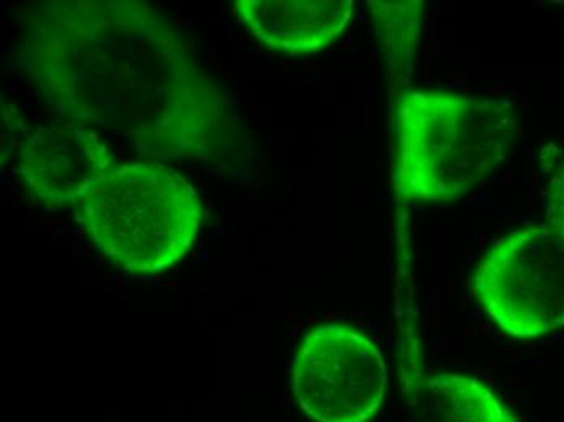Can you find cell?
<instances>
[{"label":"cell","instance_id":"obj_3","mask_svg":"<svg viewBox=\"0 0 564 422\" xmlns=\"http://www.w3.org/2000/svg\"><path fill=\"white\" fill-rule=\"evenodd\" d=\"M202 213L194 185L161 163H116L75 205L86 236L130 274L181 262L197 241Z\"/></svg>","mask_w":564,"mask_h":422},{"label":"cell","instance_id":"obj_5","mask_svg":"<svg viewBox=\"0 0 564 422\" xmlns=\"http://www.w3.org/2000/svg\"><path fill=\"white\" fill-rule=\"evenodd\" d=\"M388 370L373 339L347 324L316 325L299 343L292 390L313 422H368L380 410Z\"/></svg>","mask_w":564,"mask_h":422},{"label":"cell","instance_id":"obj_4","mask_svg":"<svg viewBox=\"0 0 564 422\" xmlns=\"http://www.w3.org/2000/svg\"><path fill=\"white\" fill-rule=\"evenodd\" d=\"M488 317L507 335L534 339L564 327V239L549 225L497 239L473 277Z\"/></svg>","mask_w":564,"mask_h":422},{"label":"cell","instance_id":"obj_9","mask_svg":"<svg viewBox=\"0 0 564 422\" xmlns=\"http://www.w3.org/2000/svg\"><path fill=\"white\" fill-rule=\"evenodd\" d=\"M423 6L422 0L408 2H368L377 25L378 43L391 74L401 77L411 72L417 50Z\"/></svg>","mask_w":564,"mask_h":422},{"label":"cell","instance_id":"obj_8","mask_svg":"<svg viewBox=\"0 0 564 422\" xmlns=\"http://www.w3.org/2000/svg\"><path fill=\"white\" fill-rule=\"evenodd\" d=\"M408 398L411 422H518L484 383L457 374L425 376Z\"/></svg>","mask_w":564,"mask_h":422},{"label":"cell","instance_id":"obj_1","mask_svg":"<svg viewBox=\"0 0 564 422\" xmlns=\"http://www.w3.org/2000/svg\"><path fill=\"white\" fill-rule=\"evenodd\" d=\"M23 74L67 122L126 139L143 156L205 160L232 139L229 96L181 31L135 0H61L34 7Z\"/></svg>","mask_w":564,"mask_h":422},{"label":"cell","instance_id":"obj_7","mask_svg":"<svg viewBox=\"0 0 564 422\" xmlns=\"http://www.w3.org/2000/svg\"><path fill=\"white\" fill-rule=\"evenodd\" d=\"M240 25L267 50L308 56L332 46L352 19V0H237Z\"/></svg>","mask_w":564,"mask_h":422},{"label":"cell","instance_id":"obj_10","mask_svg":"<svg viewBox=\"0 0 564 422\" xmlns=\"http://www.w3.org/2000/svg\"><path fill=\"white\" fill-rule=\"evenodd\" d=\"M545 210L550 228L564 239V161L549 182Z\"/></svg>","mask_w":564,"mask_h":422},{"label":"cell","instance_id":"obj_2","mask_svg":"<svg viewBox=\"0 0 564 422\" xmlns=\"http://www.w3.org/2000/svg\"><path fill=\"white\" fill-rule=\"evenodd\" d=\"M394 191L402 204L453 202L501 166L518 139L514 106L448 91L395 98Z\"/></svg>","mask_w":564,"mask_h":422},{"label":"cell","instance_id":"obj_6","mask_svg":"<svg viewBox=\"0 0 564 422\" xmlns=\"http://www.w3.org/2000/svg\"><path fill=\"white\" fill-rule=\"evenodd\" d=\"M113 164L99 133L75 122L41 127L20 151L23 185L47 207L75 208Z\"/></svg>","mask_w":564,"mask_h":422}]
</instances>
